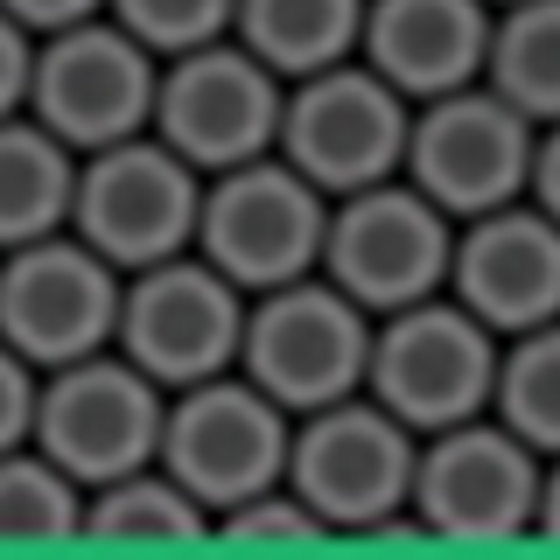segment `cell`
<instances>
[{"instance_id":"cell-10","label":"cell","mask_w":560,"mask_h":560,"mask_svg":"<svg viewBox=\"0 0 560 560\" xmlns=\"http://www.w3.org/2000/svg\"><path fill=\"white\" fill-rule=\"evenodd\" d=\"M490 364L498 337L448 294H420V302L372 315V350H364V393L413 434H434L448 420L483 413L490 399Z\"/></svg>"},{"instance_id":"cell-29","label":"cell","mask_w":560,"mask_h":560,"mask_svg":"<svg viewBox=\"0 0 560 560\" xmlns=\"http://www.w3.org/2000/svg\"><path fill=\"white\" fill-rule=\"evenodd\" d=\"M490 8H498V0H490Z\"/></svg>"},{"instance_id":"cell-23","label":"cell","mask_w":560,"mask_h":560,"mask_svg":"<svg viewBox=\"0 0 560 560\" xmlns=\"http://www.w3.org/2000/svg\"><path fill=\"white\" fill-rule=\"evenodd\" d=\"M84 490L43 448H0V547H57L78 539Z\"/></svg>"},{"instance_id":"cell-22","label":"cell","mask_w":560,"mask_h":560,"mask_svg":"<svg viewBox=\"0 0 560 560\" xmlns=\"http://www.w3.org/2000/svg\"><path fill=\"white\" fill-rule=\"evenodd\" d=\"M483 413L498 420L504 434H518L525 448H539V455L560 448V329L553 323L498 337Z\"/></svg>"},{"instance_id":"cell-28","label":"cell","mask_w":560,"mask_h":560,"mask_svg":"<svg viewBox=\"0 0 560 560\" xmlns=\"http://www.w3.org/2000/svg\"><path fill=\"white\" fill-rule=\"evenodd\" d=\"M0 14H14L28 35H49V28L84 22V14H105V0H0Z\"/></svg>"},{"instance_id":"cell-6","label":"cell","mask_w":560,"mask_h":560,"mask_svg":"<svg viewBox=\"0 0 560 560\" xmlns=\"http://www.w3.org/2000/svg\"><path fill=\"white\" fill-rule=\"evenodd\" d=\"M407 113H413V98H399L364 57H343V63H323L308 78L280 84L273 154L294 175H308L323 197H343V189L399 175Z\"/></svg>"},{"instance_id":"cell-18","label":"cell","mask_w":560,"mask_h":560,"mask_svg":"<svg viewBox=\"0 0 560 560\" xmlns=\"http://www.w3.org/2000/svg\"><path fill=\"white\" fill-rule=\"evenodd\" d=\"M477 84L525 119H560V0H498L483 28Z\"/></svg>"},{"instance_id":"cell-7","label":"cell","mask_w":560,"mask_h":560,"mask_svg":"<svg viewBox=\"0 0 560 560\" xmlns=\"http://www.w3.org/2000/svg\"><path fill=\"white\" fill-rule=\"evenodd\" d=\"M533 148H539V119L512 113V105L498 92H483V84H455V92L413 98L399 175H407L442 218H477V210H498V203L525 197Z\"/></svg>"},{"instance_id":"cell-3","label":"cell","mask_w":560,"mask_h":560,"mask_svg":"<svg viewBox=\"0 0 560 560\" xmlns=\"http://www.w3.org/2000/svg\"><path fill=\"white\" fill-rule=\"evenodd\" d=\"M364 350H372V315L323 273H302L245 294L232 372L253 378L280 413H308L343 393H364Z\"/></svg>"},{"instance_id":"cell-26","label":"cell","mask_w":560,"mask_h":560,"mask_svg":"<svg viewBox=\"0 0 560 560\" xmlns=\"http://www.w3.org/2000/svg\"><path fill=\"white\" fill-rule=\"evenodd\" d=\"M35 420V364L0 343V448H22Z\"/></svg>"},{"instance_id":"cell-9","label":"cell","mask_w":560,"mask_h":560,"mask_svg":"<svg viewBox=\"0 0 560 560\" xmlns=\"http://www.w3.org/2000/svg\"><path fill=\"white\" fill-rule=\"evenodd\" d=\"M448 232H455V218H442L407 175H385V183L329 197L315 273L329 288H343L364 315H393V308L420 302V294H442Z\"/></svg>"},{"instance_id":"cell-20","label":"cell","mask_w":560,"mask_h":560,"mask_svg":"<svg viewBox=\"0 0 560 560\" xmlns=\"http://www.w3.org/2000/svg\"><path fill=\"white\" fill-rule=\"evenodd\" d=\"M78 539H105V547H203L210 512L168 477L162 463H140L127 477L84 490Z\"/></svg>"},{"instance_id":"cell-4","label":"cell","mask_w":560,"mask_h":560,"mask_svg":"<svg viewBox=\"0 0 560 560\" xmlns=\"http://www.w3.org/2000/svg\"><path fill=\"white\" fill-rule=\"evenodd\" d=\"M323 218H329V197L308 175H294L280 154H253V162L203 175L189 253L210 259L238 294H259V288L315 273Z\"/></svg>"},{"instance_id":"cell-16","label":"cell","mask_w":560,"mask_h":560,"mask_svg":"<svg viewBox=\"0 0 560 560\" xmlns=\"http://www.w3.org/2000/svg\"><path fill=\"white\" fill-rule=\"evenodd\" d=\"M442 294L469 308L490 337H518L560 315V224L539 203H498L455 218Z\"/></svg>"},{"instance_id":"cell-21","label":"cell","mask_w":560,"mask_h":560,"mask_svg":"<svg viewBox=\"0 0 560 560\" xmlns=\"http://www.w3.org/2000/svg\"><path fill=\"white\" fill-rule=\"evenodd\" d=\"M70 183H78V154L43 119H28V113L0 119V253L43 238V232H63Z\"/></svg>"},{"instance_id":"cell-19","label":"cell","mask_w":560,"mask_h":560,"mask_svg":"<svg viewBox=\"0 0 560 560\" xmlns=\"http://www.w3.org/2000/svg\"><path fill=\"white\" fill-rule=\"evenodd\" d=\"M364 0H232V43L253 49L280 84L358 57Z\"/></svg>"},{"instance_id":"cell-25","label":"cell","mask_w":560,"mask_h":560,"mask_svg":"<svg viewBox=\"0 0 560 560\" xmlns=\"http://www.w3.org/2000/svg\"><path fill=\"white\" fill-rule=\"evenodd\" d=\"M210 539H224V547H323L329 525L288 483H273V490H259V498H245V504L210 518Z\"/></svg>"},{"instance_id":"cell-1","label":"cell","mask_w":560,"mask_h":560,"mask_svg":"<svg viewBox=\"0 0 560 560\" xmlns=\"http://www.w3.org/2000/svg\"><path fill=\"white\" fill-rule=\"evenodd\" d=\"M407 518L448 547H512L553 525L547 455L504 434L490 413L448 420L413 442Z\"/></svg>"},{"instance_id":"cell-17","label":"cell","mask_w":560,"mask_h":560,"mask_svg":"<svg viewBox=\"0 0 560 560\" xmlns=\"http://www.w3.org/2000/svg\"><path fill=\"white\" fill-rule=\"evenodd\" d=\"M490 0H364L358 57L399 98H434L477 84Z\"/></svg>"},{"instance_id":"cell-12","label":"cell","mask_w":560,"mask_h":560,"mask_svg":"<svg viewBox=\"0 0 560 560\" xmlns=\"http://www.w3.org/2000/svg\"><path fill=\"white\" fill-rule=\"evenodd\" d=\"M238 323H245V294L197 253H168L154 267L119 273L113 350L133 372H148L162 393L232 372Z\"/></svg>"},{"instance_id":"cell-13","label":"cell","mask_w":560,"mask_h":560,"mask_svg":"<svg viewBox=\"0 0 560 560\" xmlns=\"http://www.w3.org/2000/svg\"><path fill=\"white\" fill-rule=\"evenodd\" d=\"M154 63L162 57L140 49L113 14H84V22H70V28L35 35L22 113L43 119L70 154H92L105 140L148 133Z\"/></svg>"},{"instance_id":"cell-15","label":"cell","mask_w":560,"mask_h":560,"mask_svg":"<svg viewBox=\"0 0 560 560\" xmlns=\"http://www.w3.org/2000/svg\"><path fill=\"white\" fill-rule=\"evenodd\" d=\"M119 315V267L84 245L78 232H43L0 253V343L35 372L92 358L113 343Z\"/></svg>"},{"instance_id":"cell-27","label":"cell","mask_w":560,"mask_h":560,"mask_svg":"<svg viewBox=\"0 0 560 560\" xmlns=\"http://www.w3.org/2000/svg\"><path fill=\"white\" fill-rule=\"evenodd\" d=\"M28 57H35V35L14 14H0V119L22 113V98H28Z\"/></svg>"},{"instance_id":"cell-11","label":"cell","mask_w":560,"mask_h":560,"mask_svg":"<svg viewBox=\"0 0 560 560\" xmlns=\"http://www.w3.org/2000/svg\"><path fill=\"white\" fill-rule=\"evenodd\" d=\"M197 189L203 175L168 154L154 133H127L105 148L78 154V183H70V224L105 267L133 273L168 253H189V224H197Z\"/></svg>"},{"instance_id":"cell-14","label":"cell","mask_w":560,"mask_h":560,"mask_svg":"<svg viewBox=\"0 0 560 560\" xmlns=\"http://www.w3.org/2000/svg\"><path fill=\"white\" fill-rule=\"evenodd\" d=\"M273 127H280V78L232 35L154 63L148 133L168 154H183L197 175L273 154Z\"/></svg>"},{"instance_id":"cell-8","label":"cell","mask_w":560,"mask_h":560,"mask_svg":"<svg viewBox=\"0 0 560 560\" xmlns=\"http://www.w3.org/2000/svg\"><path fill=\"white\" fill-rule=\"evenodd\" d=\"M162 385L133 372L113 343L92 358H70L57 372H35V420L28 448H43L78 490L113 483L127 469L154 463V434H162Z\"/></svg>"},{"instance_id":"cell-24","label":"cell","mask_w":560,"mask_h":560,"mask_svg":"<svg viewBox=\"0 0 560 560\" xmlns=\"http://www.w3.org/2000/svg\"><path fill=\"white\" fill-rule=\"evenodd\" d=\"M105 14L140 49H154V57H175V49L232 35V0H105Z\"/></svg>"},{"instance_id":"cell-2","label":"cell","mask_w":560,"mask_h":560,"mask_svg":"<svg viewBox=\"0 0 560 560\" xmlns=\"http://www.w3.org/2000/svg\"><path fill=\"white\" fill-rule=\"evenodd\" d=\"M413 442L420 434L407 420L385 413L372 393H343V399H329V407L294 413L280 483L329 525V539L385 533L393 518H407Z\"/></svg>"},{"instance_id":"cell-5","label":"cell","mask_w":560,"mask_h":560,"mask_svg":"<svg viewBox=\"0 0 560 560\" xmlns=\"http://www.w3.org/2000/svg\"><path fill=\"white\" fill-rule=\"evenodd\" d=\"M288 428H294V413H280L253 378L210 372L197 385H175L162 399L154 463L218 518V512H232V504L280 483V469H288Z\"/></svg>"}]
</instances>
